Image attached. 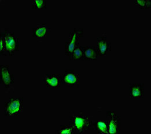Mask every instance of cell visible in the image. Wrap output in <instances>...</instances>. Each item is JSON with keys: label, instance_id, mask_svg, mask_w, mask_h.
Masks as SVG:
<instances>
[{"label": "cell", "instance_id": "6da1fadb", "mask_svg": "<svg viewBox=\"0 0 151 134\" xmlns=\"http://www.w3.org/2000/svg\"><path fill=\"white\" fill-rule=\"evenodd\" d=\"M94 122L90 117L85 116L82 113L73 114L70 117V125L72 127L74 134H83L87 130L94 129Z\"/></svg>", "mask_w": 151, "mask_h": 134}, {"label": "cell", "instance_id": "7a4b0ae2", "mask_svg": "<svg viewBox=\"0 0 151 134\" xmlns=\"http://www.w3.org/2000/svg\"><path fill=\"white\" fill-rule=\"evenodd\" d=\"M0 38L3 40L8 55H14L19 48V38L16 37L14 33L9 32L5 29L4 32L1 33Z\"/></svg>", "mask_w": 151, "mask_h": 134}, {"label": "cell", "instance_id": "3957f363", "mask_svg": "<svg viewBox=\"0 0 151 134\" xmlns=\"http://www.w3.org/2000/svg\"><path fill=\"white\" fill-rule=\"evenodd\" d=\"M23 110V99L11 98L5 104V115L6 116H17Z\"/></svg>", "mask_w": 151, "mask_h": 134}, {"label": "cell", "instance_id": "277c9868", "mask_svg": "<svg viewBox=\"0 0 151 134\" xmlns=\"http://www.w3.org/2000/svg\"><path fill=\"white\" fill-rule=\"evenodd\" d=\"M83 36V30L81 28H75L73 32L70 33L68 41L65 45V55L70 56L79 44V39Z\"/></svg>", "mask_w": 151, "mask_h": 134}, {"label": "cell", "instance_id": "5b68a950", "mask_svg": "<svg viewBox=\"0 0 151 134\" xmlns=\"http://www.w3.org/2000/svg\"><path fill=\"white\" fill-rule=\"evenodd\" d=\"M107 117L110 119L107 121L108 124V134H119L121 131V118L116 112H107Z\"/></svg>", "mask_w": 151, "mask_h": 134}, {"label": "cell", "instance_id": "8992f818", "mask_svg": "<svg viewBox=\"0 0 151 134\" xmlns=\"http://www.w3.org/2000/svg\"><path fill=\"white\" fill-rule=\"evenodd\" d=\"M79 75L76 74L74 70H67L65 71L62 76L63 83L68 87L71 88L78 87L79 84Z\"/></svg>", "mask_w": 151, "mask_h": 134}, {"label": "cell", "instance_id": "52a82bcc", "mask_svg": "<svg viewBox=\"0 0 151 134\" xmlns=\"http://www.w3.org/2000/svg\"><path fill=\"white\" fill-rule=\"evenodd\" d=\"M42 81L47 88H59L63 83L60 75H43Z\"/></svg>", "mask_w": 151, "mask_h": 134}, {"label": "cell", "instance_id": "ba28073f", "mask_svg": "<svg viewBox=\"0 0 151 134\" xmlns=\"http://www.w3.org/2000/svg\"><path fill=\"white\" fill-rule=\"evenodd\" d=\"M0 67L1 83H2L6 88H9L10 85L14 83V75L10 73L8 66L1 65Z\"/></svg>", "mask_w": 151, "mask_h": 134}, {"label": "cell", "instance_id": "9c48e42d", "mask_svg": "<svg viewBox=\"0 0 151 134\" xmlns=\"http://www.w3.org/2000/svg\"><path fill=\"white\" fill-rule=\"evenodd\" d=\"M97 38V49L99 52V55L105 56L107 53L111 49V43L107 40L106 35Z\"/></svg>", "mask_w": 151, "mask_h": 134}, {"label": "cell", "instance_id": "30bf717a", "mask_svg": "<svg viewBox=\"0 0 151 134\" xmlns=\"http://www.w3.org/2000/svg\"><path fill=\"white\" fill-rule=\"evenodd\" d=\"M32 30L33 37L37 39H41L46 37L51 29L48 28L46 24H39L34 28Z\"/></svg>", "mask_w": 151, "mask_h": 134}, {"label": "cell", "instance_id": "8fae6325", "mask_svg": "<svg viewBox=\"0 0 151 134\" xmlns=\"http://www.w3.org/2000/svg\"><path fill=\"white\" fill-rule=\"evenodd\" d=\"M83 52L84 60H96L99 55L96 46H81Z\"/></svg>", "mask_w": 151, "mask_h": 134}, {"label": "cell", "instance_id": "7c38bea8", "mask_svg": "<svg viewBox=\"0 0 151 134\" xmlns=\"http://www.w3.org/2000/svg\"><path fill=\"white\" fill-rule=\"evenodd\" d=\"M144 96V84H132L130 87V98H142Z\"/></svg>", "mask_w": 151, "mask_h": 134}, {"label": "cell", "instance_id": "4fadbf2b", "mask_svg": "<svg viewBox=\"0 0 151 134\" xmlns=\"http://www.w3.org/2000/svg\"><path fill=\"white\" fill-rule=\"evenodd\" d=\"M94 129L99 134H108V124L107 121L100 120L94 124Z\"/></svg>", "mask_w": 151, "mask_h": 134}, {"label": "cell", "instance_id": "5bb4252c", "mask_svg": "<svg viewBox=\"0 0 151 134\" xmlns=\"http://www.w3.org/2000/svg\"><path fill=\"white\" fill-rule=\"evenodd\" d=\"M70 60H84L83 52L81 46H79V44L76 45V48L70 54Z\"/></svg>", "mask_w": 151, "mask_h": 134}, {"label": "cell", "instance_id": "9a60e30c", "mask_svg": "<svg viewBox=\"0 0 151 134\" xmlns=\"http://www.w3.org/2000/svg\"><path fill=\"white\" fill-rule=\"evenodd\" d=\"M56 134H74V130L70 125H62L60 128L56 131Z\"/></svg>", "mask_w": 151, "mask_h": 134}, {"label": "cell", "instance_id": "2e32d148", "mask_svg": "<svg viewBox=\"0 0 151 134\" xmlns=\"http://www.w3.org/2000/svg\"><path fill=\"white\" fill-rule=\"evenodd\" d=\"M134 4L137 5L140 9H151V1L138 0V1H134Z\"/></svg>", "mask_w": 151, "mask_h": 134}, {"label": "cell", "instance_id": "e0dca14e", "mask_svg": "<svg viewBox=\"0 0 151 134\" xmlns=\"http://www.w3.org/2000/svg\"><path fill=\"white\" fill-rule=\"evenodd\" d=\"M45 0H34L32 1V8L34 9H42L46 8Z\"/></svg>", "mask_w": 151, "mask_h": 134}]
</instances>
